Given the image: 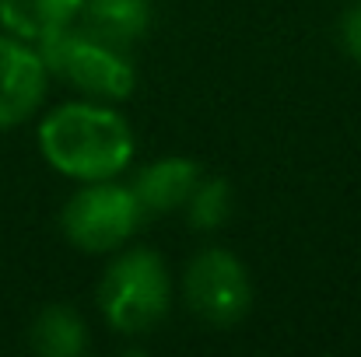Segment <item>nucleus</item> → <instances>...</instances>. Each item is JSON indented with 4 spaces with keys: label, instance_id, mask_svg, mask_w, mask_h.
Returning a JSON list of instances; mask_svg holds the SVG:
<instances>
[{
    "label": "nucleus",
    "instance_id": "nucleus-2",
    "mask_svg": "<svg viewBox=\"0 0 361 357\" xmlns=\"http://www.w3.org/2000/svg\"><path fill=\"white\" fill-rule=\"evenodd\" d=\"M39 53L46 60L49 77H60L63 84L78 88L85 99L95 102H123L137 88V67L130 56V46H120L85 21H71L60 32L46 35L39 42Z\"/></svg>",
    "mask_w": 361,
    "mask_h": 357
},
{
    "label": "nucleus",
    "instance_id": "nucleus-6",
    "mask_svg": "<svg viewBox=\"0 0 361 357\" xmlns=\"http://www.w3.org/2000/svg\"><path fill=\"white\" fill-rule=\"evenodd\" d=\"M49 88L46 60L25 39L0 32V130H11L32 116Z\"/></svg>",
    "mask_w": 361,
    "mask_h": 357
},
{
    "label": "nucleus",
    "instance_id": "nucleus-8",
    "mask_svg": "<svg viewBox=\"0 0 361 357\" xmlns=\"http://www.w3.org/2000/svg\"><path fill=\"white\" fill-rule=\"evenodd\" d=\"M81 7L85 0H0V25L25 42H42L46 35L78 21Z\"/></svg>",
    "mask_w": 361,
    "mask_h": 357
},
{
    "label": "nucleus",
    "instance_id": "nucleus-10",
    "mask_svg": "<svg viewBox=\"0 0 361 357\" xmlns=\"http://www.w3.org/2000/svg\"><path fill=\"white\" fill-rule=\"evenodd\" d=\"M81 18L99 35L133 46L151 25V0H85Z\"/></svg>",
    "mask_w": 361,
    "mask_h": 357
},
{
    "label": "nucleus",
    "instance_id": "nucleus-3",
    "mask_svg": "<svg viewBox=\"0 0 361 357\" xmlns=\"http://www.w3.org/2000/svg\"><path fill=\"white\" fill-rule=\"evenodd\" d=\"M99 308L123 337L151 333L172 308V277L165 259L154 249L120 252L99 284Z\"/></svg>",
    "mask_w": 361,
    "mask_h": 357
},
{
    "label": "nucleus",
    "instance_id": "nucleus-4",
    "mask_svg": "<svg viewBox=\"0 0 361 357\" xmlns=\"http://www.w3.org/2000/svg\"><path fill=\"white\" fill-rule=\"evenodd\" d=\"M140 218L144 211L140 200L133 196V186H123L116 179H99L85 182V189H78L63 203L60 228L74 249L102 256L126 245L140 228Z\"/></svg>",
    "mask_w": 361,
    "mask_h": 357
},
{
    "label": "nucleus",
    "instance_id": "nucleus-7",
    "mask_svg": "<svg viewBox=\"0 0 361 357\" xmlns=\"http://www.w3.org/2000/svg\"><path fill=\"white\" fill-rule=\"evenodd\" d=\"M200 168L193 158L172 154V158H158L151 165H144L133 179V196L140 200L144 214H169L186 207V200L193 196L197 182H200Z\"/></svg>",
    "mask_w": 361,
    "mask_h": 357
},
{
    "label": "nucleus",
    "instance_id": "nucleus-1",
    "mask_svg": "<svg viewBox=\"0 0 361 357\" xmlns=\"http://www.w3.org/2000/svg\"><path fill=\"white\" fill-rule=\"evenodd\" d=\"M39 151L46 165L74 182L116 179L133 161V126L120 109L85 99L56 106L39 123Z\"/></svg>",
    "mask_w": 361,
    "mask_h": 357
},
{
    "label": "nucleus",
    "instance_id": "nucleus-12",
    "mask_svg": "<svg viewBox=\"0 0 361 357\" xmlns=\"http://www.w3.org/2000/svg\"><path fill=\"white\" fill-rule=\"evenodd\" d=\"M341 46L351 60L361 63V0H355L341 18Z\"/></svg>",
    "mask_w": 361,
    "mask_h": 357
},
{
    "label": "nucleus",
    "instance_id": "nucleus-5",
    "mask_svg": "<svg viewBox=\"0 0 361 357\" xmlns=\"http://www.w3.org/2000/svg\"><path fill=\"white\" fill-rule=\"evenodd\" d=\"M183 298L207 326H235L252 305L249 270L228 249H204L186 263L183 273Z\"/></svg>",
    "mask_w": 361,
    "mask_h": 357
},
{
    "label": "nucleus",
    "instance_id": "nucleus-9",
    "mask_svg": "<svg viewBox=\"0 0 361 357\" xmlns=\"http://www.w3.org/2000/svg\"><path fill=\"white\" fill-rule=\"evenodd\" d=\"M28 344L42 357H81L88 351V326L71 305H49L35 315Z\"/></svg>",
    "mask_w": 361,
    "mask_h": 357
},
{
    "label": "nucleus",
    "instance_id": "nucleus-11",
    "mask_svg": "<svg viewBox=\"0 0 361 357\" xmlns=\"http://www.w3.org/2000/svg\"><path fill=\"white\" fill-rule=\"evenodd\" d=\"M183 211L197 232H218L232 218V186L225 179H200Z\"/></svg>",
    "mask_w": 361,
    "mask_h": 357
}]
</instances>
